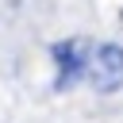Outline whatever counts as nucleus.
Segmentation results:
<instances>
[{"instance_id": "obj_1", "label": "nucleus", "mask_w": 123, "mask_h": 123, "mask_svg": "<svg viewBox=\"0 0 123 123\" xmlns=\"http://www.w3.org/2000/svg\"><path fill=\"white\" fill-rule=\"evenodd\" d=\"M50 58H54V92H69L85 73H88V58L92 50L81 42V38H65V42H54L50 46Z\"/></svg>"}, {"instance_id": "obj_2", "label": "nucleus", "mask_w": 123, "mask_h": 123, "mask_svg": "<svg viewBox=\"0 0 123 123\" xmlns=\"http://www.w3.org/2000/svg\"><path fill=\"white\" fill-rule=\"evenodd\" d=\"M85 81H88L96 92H104V96L119 92V88H123V46H119V42H100V46L92 50V58H88Z\"/></svg>"}]
</instances>
